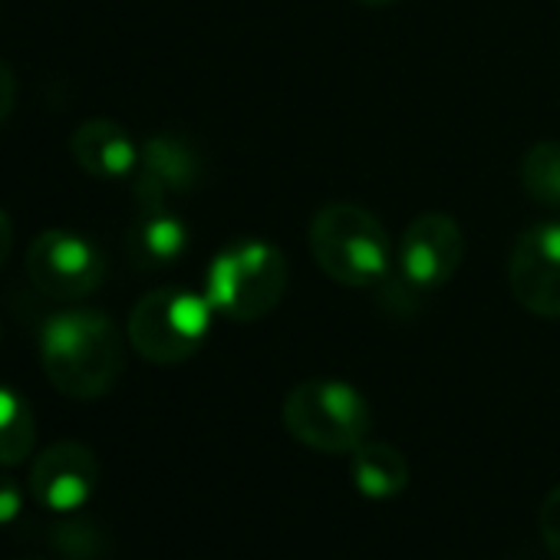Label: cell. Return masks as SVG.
I'll return each mask as SVG.
<instances>
[{"label": "cell", "instance_id": "277c9868", "mask_svg": "<svg viewBox=\"0 0 560 560\" xmlns=\"http://www.w3.org/2000/svg\"><path fill=\"white\" fill-rule=\"evenodd\" d=\"M284 429L307 448L324 455L357 452L373 429L366 396L343 380H307L294 386L280 409Z\"/></svg>", "mask_w": 560, "mask_h": 560}, {"label": "cell", "instance_id": "ac0fdd59", "mask_svg": "<svg viewBox=\"0 0 560 560\" xmlns=\"http://www.w3.org/2000/svg\"><path fill=\"white\" fill-rule=\"evenodd\" d=\"M14 103H18V77L4 60H0V122L14 113Z\"/></svg>", "mask_w": 560, "mask_h": 560}, {"label": "cell", "instance_id": "9c48e42d", "mask_svg": "<svg viewBox=\"0 0 560 560\" xmlns=\"http://www.w3.org/2000/svg\"><path fill=\"white\" fill-rule=\"evenodd\" d=\"M100 488V458L83 442L47 445L31 468V494L50 514H77Z\"/></svg>", "mask_w": 560, "mask_h": 560}, {"label": "cell", "instance_id": "8fae6325", "mask_svg": "<svg viewBox=\"0 0 560 560\" xmlns=\"http://www.w3.org/2000/svg\"><path fill=\"white\" fill-rule=\"evenodd\" d=\"M70 152L83 172H90L93 178H103V182L136 175V165H139V145L113 119L83 122L70 136Z\"/></svg>", "mask_w": 560, "mask_h": 560}, {"label": "cell", "instance_id": "7c38bea8", "mask_svg": "<svg viewBox=\"0 0 560 560\" xmlns=\"http://www.w3.org/2000/svg\"><path fill=\"white\" fill-rule=\"evenodd\" d=\"M126 250L139 270H165L185 257L188 228L172 208H139V218L126 234Z\"/></svg>", "mask_w": 560, "mask_h": 560}, {"label": "cell", "instance_id": "30bf717a", "mask_svg": "<svg viewBox=\"0 0 560 560\" xmlns=\"http://www.w3.org/2000/svg\"><path fill=\"white\" fill-rule=\"evenodd\" d=\"M132 178L139 208H172V201L188 198L201 185V155L188 139L162 132L139 149Z\"/></svg>", "mask_w": 560, "mask_h": 560}, {"label": "cell", "instance_id": "52a82bcc", "mask_svg": "<svg viewBox=\"0 0 560 560\" xmlns=\"http://www.w3.org/2000/svg\"><path fill=\"white\" fill-rule=\"evenodd\" d=\"M27 277L50 301H83L103 288L106 257L90 237L50 228L27 247Z\"/></svg>", "mask_w": 560, "mask_h": 560}, {"label": "cell", "instance_id": "5b68a950", "mask_svg": "<svg viewBox=\"0 0 560 560\" xmlns=\"http://www.w3.org/2000/svg\"><path fill=\"white\" fill-rule=\"evenodd\" d=\"M214 307L205 294L185 288L149 291L129 314L132 350L155 366H178L191 360L211 334Z\"/></svg>", "mask_w": 560, "mask_h": 560}, {"label": "cell", "instance_id": "44dd1931", "mask_svg": "<svg viewBox=\"0 0 560 560\" xmlns=\"http://www.w3.org/2000/svg\"><path fill=\"white\" fill-rule=\"evenodd\" d=\"M27 560H34V557H27Z\"/></svg>", "mask_w": 560, "mask_h": 560}, {"label": "cell", "instance_id": "ffe728a7", "mask_svg": "<svg viewBox=\"0 0 560 560\" xmlns=\"http://www.w3.org/2000/svg\"><path fill=\"white\" fill-rule=\"evenodd\" d=\"M360 4H366V8H389V4H396V0H360Z\"/></svg>", "mask_w": 560, "mask_h": 560}, {"label": "cell", "instance_id": "3957f363", "mask_svg": "<svg viewBox=\"0 0 560 560\" xmlns=\"http://www.w3.org/2000/svg\"><path fill=\"white\" fill-rule=\"evenodd\" d=\"M288 280L291 270L280 247L244 237L211 257L205 273V298L214 314L234 324H254L284 301Z\"/></svg>", "mask_w": 560, "mask_h": 560}, {"label": "cell", "instance_id": "6da1fadb", "mask_svg": "<svg viewBox=\"0 0 560 560\" xmlns=\"http://www.w3.org/2000/svg\"><path fill=\"white\" fill-rule=\"evenodd\" d=\"M40 363L57 393L77 402L103 399L126 366L122 334L106 311H60L40 327Z\"/></svg>", "mask_w": 560, "mask_h": 560}, {"label": "cell", "instance_id": "5bb4252c", "mask_svg": "<svg viewBox=\"0 0 560 560\" xmlns=\"http://www.w3.org/2000/svg\"><path fill=\"white\" fill-rule=\"evenodd\" d=\"M34 445H37V422L31 402L18 389L0 386V468L27 462Z\"/></svg>", "mask_w": 560, "mask_h": 560}, {"label": "cell", "instance_id": "4fadbf2b", "mask_svg": "<svg viewBox=\"0 0 560 560\" xmlns=\"http://www.w3.org/2000/svg\"><path fill=\"white\" fill-rule=\"evenodd\" d=\"M350 481L366 501H393L409 488V462L396 445L366 439L350 452Z\"/></svg>", "mask_w": 560, "mask_h": 560}, {"label": "cell", "instance_id": "8992f818", "mask_svg": "<svg viewBox=\"0 0 560 560\" xmlns=\"http://www.w3.org/2000/svg\"><path fill=\"white\" fill-rule=\"evenodd\" d=\"M465 234L455 218L442 211L419 214L396 244V260L383 280L386 294L402 291V298H425L445 288L462 267Z\"/></svg>", "mask_w": 560, "mask_h": 560}, {"label": "cell", "instance_id": "9a60e30c", "mask_svg": "<svg viewBox=\"0 0 560 560\" xmlns=\"http://www.w3.org/2000/svg\"><path fill=\"white\" fill-rule=\"evenodd\" d=\"M521 185L544 208H560V142H534L521 159Z\"/></svg>", "mask_w": 560, "mask_h": 560}, {"label": "cell", "instance_id": "7a4b0ae2", "mask_svg": "<svg viewBox=\"0 0 560 560\" xmlns=\"http://www.w3.org/2000/svg\"><path fill=\"white\" fill-rule=\"evenodd\" d=\"M317 267L343 288L383 284L393 270L396 247L383 221L350 201L324 205L307 231Z\"/></svg>", "mask_w": 560, "mask_h": 560}, {"label": "cell", "instance_id": "2e32d148", "mask_svg": "<svg viewBox=\"0 0 560 560\" xmlns=\"http://www.w3.org/2000/svg\"><path fill=\"white\" fill-rule=\"evenodd\" d=\"M537 527H540V540H544L547 553H550L553 560H560V485L550 488L547 498L540 501Z\"/></svg>", "mask_w": 560, "mask_h": 560}, {"label": "cell", "instance_id": "d6986e66", "mask_svg": "<svg viewBox=\"0 0 560 560\" xmlns=\"http://www.w3.org/2000/svg\"><path fill=\"white\" fill-rule=\"evenodd\" d=\"M11 247H14V224H11L8 211L0 208V267L8 264V257H11Z\"/></svg>", "mask_w": 560, "mask_h": 560}, {"label": "cell", "instance_id": "ba28073f", "mask_svg": "<svg viewBox=\"0 0 560 560\" xmlns=\"http://www.w3.org/2000/svg\"><path fill=\"white\" fill-rule=\"evenodd\" d=\"M508 284L524 311L560 320V221H537L517 234L508 260Z\"/></svg>", "mask_w": 560, "mask_h": 560}, {"label": "cell", "instance_id": "e0dca14e", "mask_svg": "<svg viewBox=\"0 0 560 560\" xmlns=\"http://www.w3.org/2000/svg\"><path fill=\"white\" fill-rule=\"evenodd\" d=\"M21 511H24V488L11 475H0V527L14 524Z\"/></svg>", "mask_w": 560, "mask_h": 560}]
</instances>
